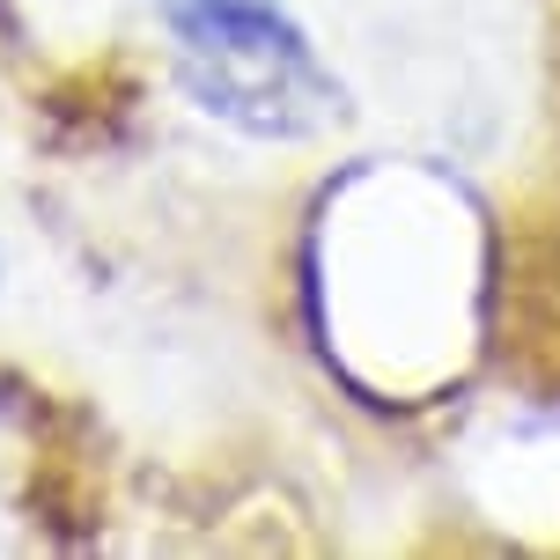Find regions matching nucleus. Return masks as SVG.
I'll use <instances>...</instances> for the list:
<instances>
[{"mask_svg":"<svg viewBox=\"0 0 560 560\" xmlns=\"http://www.w3.org/2000/svg\"><path fill=\"white\" fill-rule=\"evenodd\" d=\"M177 45V74L199 112L258 140H303L339 112V82L317 67L303 23L280 0H148Z\"/></svg>","mask_w":560,"mask_h":560,"instance_id":"nucleus-1","label":"nucleus"}]
</instances>
